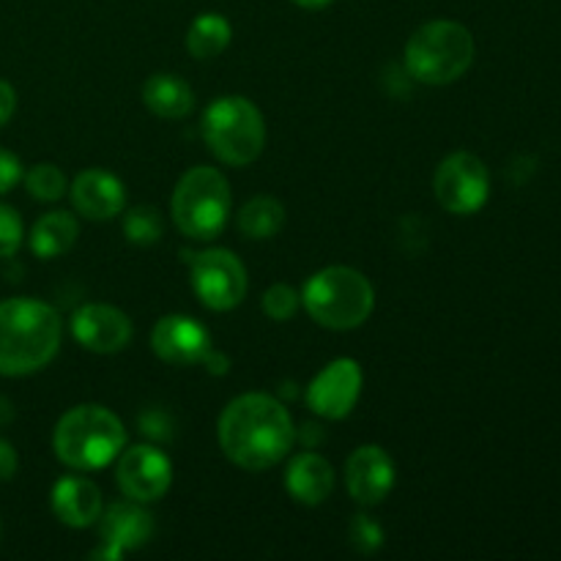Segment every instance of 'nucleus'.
Listing matches in <instances>:
<instances>
[{"label": "nucleus", "instance_id": "nucleus-1", "mask_svg": "<svg viewBox=\"0 0 561 561\" xmlns=\"http://www.w3.org/2000/svg\"><path fill=\"white\" fill-rule=\"evenodd\" d=\"M296 425L288 409L272 394L250 392L230 400L219 416V447L244 471H266L288 458Z\"/></svg>", "mask_w": 561, "mask_h": 561}, {"label": "nucleus", "instance_id": "nucleus-2", "mask_svg": "<svg viewBox=\"0 0 561 561\" xmlns=\"http://www.w3.org/2000/svg\"><path fill=\"white\" fill-rule=\"evenodd\" d=\"M60 316L47 301H0V376H31L44 370L60 348Z\"/></svg>", "mask_w": 561, "mask_h": 561}, {"label": "nucleus", "instance_id": "nucleus-3", "mask_svg": "<svg viewBox=\"0 0 561 561\" xmlns=\"http://www.w3.org/2000/svg\"><path fill=\"white\" fill-rule=\"evenodd\" d=\"M126 447V431L104 405H75L53 433L55 458L75 471H96L113 463Z\"/></svg>", "mask_w": 561, "mask_h": 561}, {"label": "nucleus", "instance_id": "nucleus-4", "mask_svg": "<svg viewBox=\"0 0 561 561\" xmlns=\"http://www.w3.org/2000/svg\"><path fill=\"white\" fill-rule=\"evenodd\" d=\"M474 55L477 44L469 27L453 20H436L411 33L403 64L422 85H449L471 69Z\"/></svg>", "mask_w": 561, "mask_h": 561}, {"label": "nucleus", "instance_id": "nucleus-5", "mask_svg": "<svg viewBox=\"0 0 561 561\" xmlns=\"http://www.w3.org/2000/svg\"><path fill=\"white\" fill-rule=\"evenodd\" d=\"M301 305L318 327L348 332L373 316L376 290L370 279L351 266H329L312 274L301 290Z\"/></svg>", "mask_w": 561, "mask_h": 561}, {"label": "nucleus", "instance_id": "nucleus-6", "mask_svg": "<svg viewBox=\"0 0 561 561\" xmlns=\"http://www.w3.org/2000/svg\"><path fill=\"white\" fill-rule=\"evenodd\" d=\"M201 131L208 151L230 168L252 164L266 146L263 113L247 96L214 99L203 113Z\"/></svg>", "mask_w": 561, "mask_h": 561}, {"label": "nucleus", "instance_id": "nucleus-7", "mask_svg": "<svg viewBox=\"0 0 561 561\" xmlns=\"http://www.w3.org/2000/svg\"><path fill=\"white\" fill-rule=\"evenodd\" d=\"M230 184L217 168H192L181 175L170 201L175 228L197 241H208L225 230L230 219Z\"/></svg>", "mask_w": 561, "mask_h": 561}, {"label": "nucleus", "instance_id": "nucleus-8", "mask_svg": "<svg viewBox=\"0 0 561 561\" xmlns=\"http://www.w3.org/2000/svg\"><path fill=\"white\" fill-rule=\"evenodd\" d=\"M190 283L197 299L214 312H228L239 307L247 296V268L230 250L192 252Z\"/></svg>", "mask_w": 561, "mask_h": 561}, {"label": "nucleus", "instance_id": "nucleus-9", "mask_svg": "<svg viewBox=\"0 0 561 561\" xmlns=\"http://www.w3.org/2000/svg\"><path fill=\"white\" fill-rule=\"evenodd\" d=\"M433 192H436V201L442 203L444 211L469 217L488 203L491 175H488L485 162L474 153H449L433 175Z\"/></svg>", "mask_w": 561, "mask_h": 561}, {"label": "nucleus", "instance_id": "nucleus-10", "mask_svg": "<svg viewBox=\"0 0 561 561\" xmlns=\"http://www.w3.org/2000/svg\"><path fill=\"white\" fill-rule=\"evenodd\" d=\"M121 493L131 502H159L173 485V463L162 449L151 444H137L118 455V471H115Z\"/></svg>", "mask_w": 561, "mask_h": 561}, {"label": "nucleus", "instance_id": "nucleus-11", "mask_svg": "<svg viewBox=\"0 0 561 561\" xmlns=\"http://www.w3.org/2000/svg\"><path fill=\"white\" fill-rule=\"evenodd\" d=\"M362 381H365V376H362L359 362L343 356V359H334L332 365H327L312 378L305 400L312 414L323 416V420H345L354 411V405L359 403Z\"/></svg>", "mask_w": 561, "mask_h": 561}, {"label": "nucleus", "instance_id": "nucleus-12", "mask_svg": "<svg viewBox=\"0 0 561 561\" xmlns=\"http://www.w3.org/2000/svg\"><path fill=\"white\" fill-rule=\"evenodd\" d=\"M153 515L140 507V502H115L99 515V548L93 559L115 561L124 553L148 546L153 537Z\"/></svg>", "mask_w": 561, "mask_h": 561}, {"label": "nucleus", "instance_id": "nucleus-13", "mask_svg": "<svg viewBox=\"0 0 561 561\" xmlns=\"http://www.w3.org/2000/svg\"><path fill=\"white\" fill-rule=\"evenodd\" d=\"M345 488L362 507L381 504L394 488V463L387 449L378 444H365V447L354 449L345 463Z\"/></svg>", "mask_w": 561, "mask_h": 561}, {"label": "nucleus", "instance_id": "nucleus-14", "mask_svg": "<svg viewBox=\"0 0 561 561\" xmlns=\"http://www.w3.org/2000/svg\"><path fill=\"white\" fill-rule=\"evenodd\" d=\"M71 332L93 354H118L131 343V321L113 305H85L71 318Z\"/></svg>", "mask_w": 561, "mask_h": 561}, {"label": "nucleus", "instance_id": "nucleus-15", "mask_svg": "<svg viewBox=\"0 0 561 561\" xmlns=\"http://www.w3.org/2000/svg\"><path fill=\"white\" fill-rule=\"evenodd\" d=\"M153 354L162 362L175 367L201 365L206 351L211 348L206 327L190 316H164L159 318L151 332Z\"/></svg>", "mask_w": 561, "mask_h": 561}, {"label": "nucleus", "instance_id": "nucleus-16", "mask_svg": "<svg viewBox=\"0 0 561 561\" xmlns=\"http://www.w3.org/2000/svg\"><path fill=\"white\" fill-rule=\"evenodd\" d=\"M71 203H75L77 214L93 222H104V219H115L126 206V190L113 173L107 170H82L71 184Z\"/></svg>", "mask_w": 561, "mask_h": 561}, {"label": "nucleus", "instance_id": "nucleus-17", "mask_svg": "<svg viewBox=\"0 0 561 561\" xmlns=\"http://www.w3.org/2000/svg\"><path fill=\"white\" fill-rule=\"evenodd\" d=\"M102 491L88 477H64L53 485V513L71 529H85L102 515Z\"/></svg>", "mask_w": 561, "mask_h": 561}, {"label": "nucleus", "instance_id": "nucleus-18", "mask_svg": "<svg viewBox=\"0 0 561 561\" xmlns=\"http://www.w3.org/2000/svg\"><path fill=\"white\" fill-rule=\"evenodd\" d=\"M285 488L290 496L307 507H318L327 502L334 491V469L327 458L316 453H301L296 455L285 471Z\"/></svg>", "mask_w": 561, "mask_h": 561}, {"label": "nucleus", "instance_id": "nucleus-19", "mask_svg": "<svg viewBox=\"0 0 561 561\" xmlns=\"http://www.w3.org/2000/svg\"><path fill=\"white\" fill-rule=\"evenodd\" d=\"M142 102L159 118H184L195 107V93H192L190 82L179 75H162L148 77L146 85H142Z\"/></svg>", "mask_w": 561, "mask_h": 561}, {"label": "nucleus", "instance_id": "nucleus-20", "mask_svg": "<svg viewBox=\"0 0 561 561\" xmlns=\"http://www.w3.org/2000/svg\"><path fill=\"white\" fill-rule=\"evenodd\" d=\"M77 236H80V225L69 211H49L33 225L31 250L36 257L53 261V257L66 255L75 247Z\"/></svg>", "mask_w": 561, "mask_h": 561}, {"label": "nucleus", "instance_id": "nucleus-21", "mask_svg": "<svg viewBox=\"0 0 561 561\" xmlns=\"http://www.w3.org/2000/svg\"><path fill=\"white\" fill-rule=\"evenodd\" d=\"M230 38H233L230 22L225 20L222 14L206 11V14L197 16L190 25V31H186V49H190L192 58L211 60L228 49Z\"/></svg>", "mask_w": 561, "mask_h": 561}, {"label": "nucleus", "instance_id": "nucleus-22", "mask_svg": "<svg viewBox=\"0 0 561 561\" xmlns=\"http://www.w3.org/2000/svg\"><path fill=\"white\" fill-rule=\"evenodd\" d=\"M285 225V208L277 197H252L239 211V230L247 239H274Z\"/></svg>", "mask_w": 561, "mask_h": 561}, {"label": "nucleus", "instance_id": "nucleus-23", "mask_svg": "<svg viewBox=\"0 0 561 561\" xmlns=\"http://www.w3.org/2000/svg\"><path fill=\"white\" fill-rule=\"evenodd\" d=\"M162 214L157 211L153 206H137L131 211H126L124 217V236L131 241V244H157L162 239Z\"/></svg>", "mask_w": 561, "mask_h": 561}, {"label": "nucleus", "instance_id": "nucleus-24", "mask_svg": "<svg viewBox=\"0 0 561 561\" xmlns=\"http://www.w3.org/2000/svg\"><path fill=\"white\" fill-rule=\"evenodd\" d=\"M25 186L31 192V197L42 203H55L66 195V175L58 164L42 162L36 168H31V173L25 175Z\"/></svg>", "mask_w": 561, "mask_h": 561}, {"label": "nucleus", "instance_id": "nucleus-25", "mask_svg": "<svg viewBox=\"0 0 561 561\" xmlns=\"http://www.w3.org/2000/svg\"><path fill=\"white\" fill-rule=\"evenodd\" d=\"M299 307H301V294L285 283H274L272 288L263 294V312H266L272 321H279V323L290 321V318L299 312Z\"/></svg>", "mask_w": 561, "mask_h": 561}, {"label": "nucleus", "instance_id": "nucleus-26", "mask_svg": "<svg viewBox=\"0 0 561 561\" xmlns=\"http://www.w3.org/2000/svg\"><path fill=\"white\" fill-rule=\"evenodd\" d=\"M348 535H351V542H354V548L359 553H376L378 548L383 546L381 526H378L373 518H367V515H354Z\"/></svg>", "mask_w": 561, "mask_h": 561}, {"label": "nucleus", "instance_id": "nucleus-27", "mask_svg": "<svg viewBox=\"0 0 561 561\" xmlns=\"http://www.w3.org/2000/svg\"><path fill=\"white\" fill-rule=\"evenodd\" d=\"M22 219L11 206L0 203V257H11L22 244Z\"/></svg>", "mask_w": 561, "mask_h": 561}, {"label": "nucleus", "instance_id": "nucleus-28", "mask_svg": "<svg viewBox=\"0 0 561 561\" xmlns=\"http://www.w3.org/2000/svg\"><path fill=\"white\" fill-rule=\"evenodd\" d=\"M140 433L151 442H170L173 438V416L162 409H146L140 414Z\"/></svg>", "mask_w": 561, "mask_h": 561}, {"label": "nucleus", "instance_id": "nucleus-29", "mask_svg": "<svg viewBox=\"0 0 561 561\" xmlns=\"http://www.w3.org/2000/svg\"><path fill=\"white\" fill-rule=\"evenodd\" d=\"M22 179V164L14 153L3 151L0 148V195H5L9 190H14L16 181Z\"/></svg>", "mask_w": 561, "mask_h": 561}, {"label": "nucleus", "instance_id": "nucleus-30", "mask_svg": "<svg viewBox=\"0 0 561 561\" xmlns=\"http://www.w3.org/2000/svg\"><path fill=\"white\" fill-rule=\"evenodd\" d=\"M16 466H20V460H16L14 447L5 438H0V482L11 480L16 474Z\"/></svg>", "mask_w": 561, "mask_h": 561}, {"label": "nucleus", "instance_id": "nucleus-31", "mask_svg": "<svg viewBox=\"0 0 561 561\" xmlns=\"http://www.w3.org/2000/svg\"><path fill=\"white\" fill-rule=\"evenodd\" d=\"M16 110V91L5 80H0V126H5L11 121Z\"/></svg>", "mask_w": 561, "mask_h": 561}, {"label": "nucleus", "instance_id": "nucleus-32", "mask_svg": "<svg viewBox=\"0 0 561 561\" xmlns=\"http://www.w3.org/2000/svg\"><path fill=\"white\" fill-rule=\"evenodd\" d=\"M201 365H206V370L211 373V376H225V373L230 370V359L217 348H208Z\"/></svg>", "mask_w": 561, "mask_h": 561}, {"label": "nucleus", "instance_id": "nucleus-33", "mask_svg": "<svg viewBox=\"0 0 561 561\" xmlns=\"http://www.w3.org/2000/svg\"><path fill=\"white\" fill-rule=\"evenodd\" d=\"M296 438H299V442L305 444L307 449H312V447H318V444H321L327 436H323L321 427L312 425V422H310V425H301L299 431H296Z\"/></svg>", "mask_w": 561, "mask_h": 561}, {"label": "nucleus", "instance_id": "nucleus-34", "mask_svg": "<svg viewBox=\"0 0 561 561\" xmlns=\"http://www.w3.org/2000/svg\"><path fill=\"white\" fill-rule=\"evenodd\" d=\"M14 420V411H11V403L5 398H0V425Z\"/></svg>", "mask_w": 561, "mask_h": 561}, {"label": "nucleus", "instance_id": "nucleus-35", "mask_svg": "<svg viewBox=\"0 0 561 561\" xmlns=\"http://www.w3.org/2000/svg\"><path fill=\"white\" fill-rule=\"evenodd\" d=\"M296 5H301V9H327L332 0H294Z\"/></svg>", "mask_w": 561, "mask_h": 561}]
</instances>
